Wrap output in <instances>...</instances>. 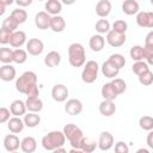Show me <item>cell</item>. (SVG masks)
I'll return each instance as SVG.
<instances>
[{
	"instance_id": "cell-1",
	"label": "cell",
	"mask_w": 153,
	"mask_h": 153,
	"mask_svg": "<svg viewBox=\"0 0 153 153\" xmlns=\"http://www.w3.org/2000/svg\"><path fill=\"white\" fill-rule=\"evenodd\" d=\"M41 142H42V146H43L44 149L53 152L56 148L63 147V145L66 142V136H65L63 131L53 130V131H49L48 134H45L42 137Z\"/></svg>"
},
{
	"instance_id": "cell-2",
	"label": "cell",
	"mask_w": 153,
	"mask_h": 153,
	"mask_svg": "<svg viewBox=\"0 0 153 153\" xmlns=\"http://www.w3.org/2000/svg\"><path fill=\"white\" fill-rule=\"evenodd\" d=\"M68 61L73 67H81L86 62L85 48L81 43H72L68 47Z\"/></svg>"
},
{
	"instance_id": "cell-3",
	"label": "cell",
	"mask_w": 153,
	"mask_h": 153,
	"mask_svg": "<svg viewBox=\"0 0 153 153\" xmlns=\"http://www.w3.org/2000/svg\"><path fill=\"white\" fill-rule=\"evenodd\" d=\"M36 85H37V75L32 71L24 72L16 80V90L19 93H24V94H26Z\"/></svg>"
},
{
	"instance_id": "cell-4",
	"label": "cell",
	"mask_w": 153,
	"mask_h": 153,
	"mask_svg": "<svg viewBox=\"0 0 153 153\" xmlns=\"http://www.w3.org/2000/svg\"><path fill=\"white\" fill-rule=\"evenodd\" d=\"M98 71H99V66L96 61H93V60L87 61L84 65V68L81 72V80L86 84L94 82L98 76Z\"/></svg>"
},
{
	"instance_id": "cell-5",
	"label": "cell",
	"mask_w": 153,
	"mask_h": 153,
	"mask_svg": "<svg viewBox=\"0 0 153 153\" xmlns=\"http://www.w3.org/2000/svg\"><path fill=\"white\" fill-rule=\"evenodd\" d=\"M62 131H63L66 139H67L69 142H73V141H75V140H78V139H80V137L84 136L82 130H81L76 124H74V123H68V124H66V126L63 127Z\"/></svg>"
},
{
	"instance_id": "cell-6",
	"label": "cell",
	"mask_w": 153,
	"mask_h": 153,
	"mask_svg": "<svg viewBox=\"0 0 153 153\" xmlns=\"http://www.w3.org/2000/svg\"><path fill=\"white\" fill-rule=\"evenodd\" d=\"M68 94H69V91H68L67 86L63 84H56L51 88V97L57 103H62V102L67 100Z\"/></svg>"
},
{
	"instance_id": "cell-7",
	"label": "cell",
	"mask_w": 153,
	"mask_h": 153,
	"mask_svg": "<svg viewBox=\"0 0 153 153\" xmlns=\"http://www.w3.org/2000/svg\"><path fill=\"white\" fill-rule=\"evenodd\" d=\"M136 24L140 27L153 29V12L151 11H141L136 14Z\"/></svg>"
},
{
	"instance_id": "cell-8",
	"label": "cell",
	"mask_w": 153,
	"mask_h": 153,
	"mask_svg": "<svg viewBox=\"0 0 153 153\" xmlns=\"http://www.w3.org/2000/svg\"><path fill=\"white\" fill-rule=\"evenodd\" d=\"M44 50V43L39 38H30L26 43V51L30 55L38 56Z\"/></svg>"
},
{
	"instance_id": "cell-9",
	"label": "cell",
	"mask_w": 153,
	"mask_h": 153,
	"mask_svg": "<svg viewBox=\"0 0 153 153\" xmlns=\"http://www.w3.org/2000/svg\"><path fill=\"white\" fill-rule=\"evenodd\" d=\"M126 33H118L114 30H110L108 33H106V42L114 47V48H118V47H122L124 43H126Z\"/></svg>"
},
{
	"instance_id": "cell-10",
	"label": "cell",
	"mask_w": 153,
	"mask_h": 153,
	"mask_svg": "<svg viewBox=\"0 0 153 153\" xmlns=\"http://www.w3.org/2000/svg\"><path fill=\"white\" fill-rule=\"evenodd\" d=\"M65 111L68 115H72V116L80 115L82 112V103H81V100H79L76 98L68 99L66 102V104H65Z\"/></svg>"
},
{
	"instance_id": "cell-11",
	"label": "cell",
	"mask_w": 153,
	"mask_h": 153,
	"mask_svg": "<svg viewBox=\"0 0 153 153\" xmlns=\"http://www.w3.org/2000/svg\"><path fill=\"white\" fill-rule=\"evenodd\" d=\"M50 22H51V16L45 11H41L35 16V25L39 30L50 29Z\"/></svg>"
},
{
	"instance_id": "cell-12",
	"label": "cell",
	"mask_w": 153,
	"mask_h": 153,
	"mask_svg": "<svg viewBox=\"0 0 153 153\" xmlns=\"http://www.w3.org/2000/svg\"><path fill=\"white\" fill-rule=\"evenodd\" d=\"M114 146V136L109 131H102L98 137V147L102 151H109Z\"/></svg>"
},
{
	"instance_id": "cell-13",
	"label": "cell",
	"mask_w": 153,
	"mask_h": 153,
	"mask_svg": "<svg viewBox=\"0 0 153 153\" xmlns=\"http://www.w3.org/2000/svg\"><path fill=\"white\" fill-rule=\"evenodd\" d=\"M20 143H22V141H19V137L16 134H8L4 139V147L10 153L16 152L20 147Z\"/></svg>"
},
{
	"instance_id": "cell-14",
	"label": "cell",
	"mask_w": 153,
	"mask_h": 153,
	"mask_svg": "<svg viewBox=\"0 0 153 153\" xmlns=\"http://www.w3.org/2000/svg\"><path fill=\"white\" fill-rule=\"evenodd\" d=\"M26 104L25 102L20 100V99H16L11 103L10 105V111L13 116L16 117H20V116H25L26 115Z\"/></svg>"
},
{
	"instance_id": "cell-15",
	"label": "cell",
	"mask_w": 153,
	"mask_h": 153,
	"mask_svg": "<svg viewBox=\"0 0 153 153\" xmlns=\"http://www.w3.org/2000/svg\"><path fill=\"white\" fill-rule=\"evenodd\" d=\"M24 127H25V123H24V121H23L20 117L13 116V117H11L10 121L7 122V128H8V130H10L12 134H18V133L23 131Z\"/></svg>"
},
{
	"instance_id": "cell-16",
	"label": "cell",
	"mask_w": 153,
	"mask_h": 153,
	"mask_svg": "<svg viewBox=\"0 0 153 153\" xmlns=\"http://www.w3.org/2000/svg\"><path fill=\"white\" fill-rule=\"evenodd\" d=\"M111 2L109 0H99L96 5V13L100 18H105L111 12Z\"/></svg>"
},
{
	"instance_id": "cell-17",
	"label": "cell",
	"mask_w": 153,
	"mask_h": 153,
	"mask_svg": "<svg viewBox=\"0 0 153 153\" xmlns=\"http://www.w3.org/2000/svg\"><path fill=\"white\" fill-rule=\"evenodd\" d=\"M99 112L100 115H103L104 117H110L112 115H115L116 112V105L112 100H103L99 104Z\"/></svg>"
},
{
	"instance_id": "cell-18",
	"label": "cell",
	"mask_w": 153,
	"mask_h": 153,
	"mask_svg": "<svg viewBox=\"0 0 153 153\" xmlns=\"http://www.w3.org/2000/svg\"><path fill=\"white\" fill-rule=\"evenodd\" d=\"M61 62V55L59 51L56 50H51L49 51L45 57H44V65L47 67H50V68H54V67H57Z\"/></svg>"
},
{
	"instance_id": "cell-19",
	"label": "cell",
	"mask_w": 153,
	"mask_h": 153,
	"mask_svg": "<svg viewBox=\"0 0 153 153\" xmlns=\"http://www.w3.org/2000/svg\"><path fill=\"white\" fill-rule=\"evenodd\" d=\"M100 93H102V97H103L104 100H112V102H114V100L117 98V96H118L111 82H105V84L102 86Z\"/></svg>"
},
{
	"instance_id": "cell-20",
	"label": "cell",
	"mask_w": 153,
	"mask_h": 153,
	"mask_svg": "<svg viewBox=\"0 0 153 153\" xmlns=\"http://www.w3.org/2000/svg\"><path fill=\"white\" fill-rule=\"evenodd\" d=\"M139 10H140V5L136 0H126L122 4V12L126 13L127 16L137 14Z\"/></svg>"
},
{
	"instance_id": "cell-21",
	"label": "cell",
	"mask_w": 153,
	"mask_h": 153,
	"mask_svg": "<svg viewBox=\"0 0 153 153\" xmlns=\"http://www.w3.org/2000/svg\"><path fill=\"white\" fill-rule=\"evenodd\" d=\"M25 43H27V42H26V33L24 31L19 30V31H16V32L12 33V37H11V41H10L11 47L19 49Z\"/></svg>"
},
{
	"instance_id": "cell-22",
	"label": "cell",
	"mask_w": 153,
	"mask_h": 153,
	"mask_svg": "<svg viewBox=\"0 0 153 153\" xmlns=\"http://www.w3.org/2000/svg\"><path fill=\"white\" fill-rule=\"evenodd\" d=\"M88 45H90L91 50H93L96 53L100 51V50H103V48L105 45V38L99 33L93 35V36H91V38L88 41Z\"/></svg>"
},
{
	"instance_id": "cell-23",
	"label": "cell",
	"mask_w": 153,
	"mask_h": 153,
	"mask_svg": "<svg viewBox=\"0 0 153 153\" xmlns=\"http://www.w3.org/2000/svg\"><path fill=\"white\" fill-rule=\"evenodd\" d=\"M20 148L24 153H33L37 148V141L32 136H26L22 140Z\"/></svg>"
},
{
	"instance_id": "cell-24",
	"label": "cell",
	"mask_w": 153,
	"mask_h": 153,
	"mask_svg": "<svg viewBox=\"0 0 153 153\" xmlns=\"http://www.w3.org/2000/svg\"><path fill=\"white\" fill-rule=\"evenodd\" d=\"M16 68L11 65H4L0 68V78L4 81H11L16 78Z\"/></svg>"
},
{
	"instance_id": "cell-25",
	"label": "cell",
	"mask_w": 153,
	"mask_h": 153,
	"mask_svg": "<svg viewBox=\"0 0 153 153\" xmlns=\"http://www.w3.org/2000/svg\"><path fill=\"white\" fill-rule=\"evenodd\" d=\"M25 104H26V109H27L29 112L38 114L43 109V102L39 97L38 98H26Z\"/></svg>"
},
{
	"instance_id": "cell-26",
	"label": "cell",
	"mask_w": 153,
	"mask_h": 153,
	"mask_svg": "<svg viewBox=\"0 0 153 153\" xmlns=\"http://www.w3.org/2000/svg\"><path fill=\"white\" fill-rule=\"evenodd\" d=\"M44 7H45V12H48L51 17H54V16H59V13L61 12L62 4L59 0H48Z\"/></svg>"
},
{
	"instance_id": "cell-27",
	"label": "cell",
	"mask_w": 153,
	"mask_h": 153,
	"mask_svg": "<svg viewBox=\"0 0 153 153\" xmlns=\"http://www.w3.org/2000/svg\"><path fill=\"white\" fill-rule=\"evenodd\" d=\"M100 68H102L103 75L106 76V78H109V79H115V76H117L118 73H120V69L116 68L115 66H112L108 60L102 65Z\"/></svg>"
},
{
	"instance_id": "cell-28",
	"label": "cell",
	"mask_w": 153,
	"mask_h": 153,
	"mask_svg": "<svg viewBox=\"0 0 153 153\" xmlns=\"http://www.w3.org/2000/svg\"><path fill=\"white\" fill-rule=\"evenodd\" d=\"M66 27V20L62 16H54L51 17V22H50V29L54 32H62Z\"/></svg>"
},
{
	"instance_id": "cell-29",
	"label": "cell",
	"mask_w": 153,
	"mask_h": 153,
	"mask_svg": "<svg viewBox=\"0 0 153 153\" xmlns=\"http://www.w3.org/2000/svg\"><path fill=\"white\" fill-rule=\"evenodd\" d=\"M23 121L27 128H35L41 123V116L36 112H27L24 116Z\"/></svg>"
},
{
	"instance_id": "cell-30",
	"label": "cell",
	"mask_w": 153,
	"mask_h": 153,
	"mask_svg": "<svg viewBox=\"0 0 153 153\" xmlns=\"http://www.w3.org/2000/svg\"><path fill=\"white\" fill-rule=\"evenodd\" d=\"M0 61L4 65H8L13 62V50L7 47H2L0 49Z\"/></svg>"
},
{
	"instance_id": "cell-31",
	"label": "cell",
	"mask_w": 153,
	"mask_h": 153,
	"mask_svg": "<svg viewBox=\"0 0 153 153\" xmlns=\"http://www.w3.org/2000/svg\"><path fill=\"white\" fill-rule=\"evenodd\" d=\"M18 24H23V23H25L26 22V19H27V12L25 11V10H23V8H16V10H13L12 12H11V14H10Z\"/></svg>"
},
{
	"instance_id": "cell-32",
	"label": "cell",
	"mask_w": 153,
	"mask_h": 153,
	"mask_svg": "<svg viewBox=\"0 0 153 153\" xmlns=\"http://www.w3.org/2000/svg\"><path fill=\"white\" fill-rule=\"evenodd\" d=\"M129 55L133 61H142L143 60V47L141 45H133L129 50Z\"/></svg>"
},
{
	"instance_id": "cell-33",
	"label": "cell",
	"mask_w": 153,
	"mask_h": 153,
	"mask_svg": "<svg viewBox=\"0 0 153 153\" xmlns=\"http://www.w3.org/2000/svg\"><path fill=\"white\" fill-rule=\"evenodd\" d=\"M108 61H109L112 66H115L116 68H118V69H121V68L124 67V65H126V59H124V56H123L122 54H112V55L109 56Z\"/></svg>"
},
{
	"instance_id": "cell-34",
	"label": "cell",
	"mask_w": 153,
	"mask_h": 153,
	"mask_svg": "<svg viewBox=\"0 0 153 153\" xmlns=\"http://www.w3.org/2000/svg\"><path fill=\"white\" fill-rule=\"evenodd\" d=\"M131 69H133V72H134L137 76H140V75H142L143 73L148 72V71H149V67H148V63H147V62H145V61H137V62H134V63H133Z\"/></svg>"
},
{
	"instance_id": "cell-35",
	"label": "cell",
	"mask_w": 153,
	"mask_h": 153,
	"mask_svg": "<svg viewBox=\"0 0 153 153\" xmlns=\"http://www.w3.org/2000/svg\"><path fill=\"white\" fill-rule=\"evenodd\" d=\"M19 26V24L10 16L7 18H5L2 20V24H1V29L6 30V31H10V32H16V29Z\"/></svg>"
},
{
	"instance_id": "cell-36",
	"label": "cell",
	"mask_w": 153,
	"mask_h": 153,
	"mask_svg": "<svg viewBox=\"0 0 153 153\" xmlns=\"http://www.w3.org/2000/svg\"><path fill=\"white\" fill-rule=\"evenodd\" d=\"M27 60V51L19 48V49H14L13 50V62L22 65Z\"/></svg>"
},
{
	"instance_id": "cell-37",
	"label": "cell",
	"mask_w": 153,
	"mask_h": 153,
	"mask_svg": "<svg viewBox=\"0 0 153 153\" xmlns=\"http://www.w3.org/2000/svg\"><path fill=\"white\" fill-rule=\"evenodd\" d=\"M139 126H140V128L143 129V130H147V131L153 130V117H152V116H148V115L140 117V120H139Z\"/></svg>"
},
{
	"instance_id": "cell-38",
	"label": "cell",
	"mask_w": 153,
	"mask_h": 153,
	"mask_svg": "<svg viewBox=\"0 0 153 153\" xmlns=\"http://www.w3.org/2000/svg\"><path fill=\"white\" fill-rule=\"evenodd\" d=\"M110 82L112 84V86H114V88L116 90L117 94H122V93L126 92V90H127V82H126L123 79H121V78H115V79H112Z\"/></svg>"
},
{
	"instance_id": "cell-39",
	"label": "cell",
	"mask_w": 153,
	"mask_h": 153,
	"mask_svg": "<svg viewBox=\"0 0 153 153\" xmlns=\"http://www.w3.org/2000/svg\"><path fill=\"white\" fill-rule=\"evenodd\" d=\"M96 31L99 35L108 33L110 31V23H109V20H106V19H99L96 23Z\"/></svg>"
},
{
	"instance_id": "cell-40",
	"label": "cell",
	"mask_w": 153,
	"mask_h": 153,
	"mask_svg": "<svg viewBox=\"0 0 153 153\" xmlns=\"http://www.w3.org/2000/svg\"><path fill=\"white\" fill-rule=\"evenodd\" d=\"M98 147V141L96 142V140H92V139H85L84 141V145L81 147V151H84L85 153H92L94 152V149Z\"/></svg>"
},
{
	"instance_id": "cell-41",
	"label": "cell",
	"mask_w": 153,
	"mask_h": 153,
	"mask_svg": "<svg viewBox=\"0 0 153 153\" xmlns=\"http://www.w3.org/2000/svg\"><path fill=\"white\" fill-rule=\"evenodd\" d=\"M127 29H128L127 22H124V20H122V19H118V20H115V22H114L111 30H114V31H116V32H118V33H126Z\"/></svg>"
},
{
	"instance_id": "cell-42",
	"label": "cell",
	"mask_w": 153,
	"mask_h": 153,
	"mask_svg": "<svg viewBox=\"0 0 153 153\" xmlns=\"http://www.w3.org/2000/svg\"><path fill=\"white\" fill-rule=\"evenodd\" d=\"M139 82L143 86H149L153 84V72L148 71L146 73H143L142 75L139 76Z\"/></svg>"
},
{
	"instance_id": "cell-43",
	"label": "cell",
	"mask_w": 153,
	"mask_h": 153,
	"mask_svg": "<svg viewBox=\"0 0 153 153\" xmlns=\"http://www.w3.org/2000/svg\"><path fill=\"white\" fill-rule=\"evenodd\" d=\"M12 33H13V32H10V31H6V30H4V29H0V43H1V44H7V43H10L11 37H12Z\"/></svg>"
},
{
	"instance_id": "cell-44",
	"label": "cell",
	"mask_w": 153,
	"mask_h": 153,
	"mask_svg": "<svg viewBox=\"0 0 153 153\" xmlns=\"http://www.w3.org/2000/svg\"><path fill=\"white\" fill-rule=\"evenodd\" d=\"M11 115H12L11 111H10L7 108H5V106L0 108V123H6V122H8Z\"/></svg>"
},
{
	"instance_id": "cell-45",
	"label": "cell",
	"mask_w": 153,
	"mask_h": 153,
	"mask_svg": "<svg viewBox=\"0 0 153 153\" xmlns=\"http://www.w3.org/2000/svg\"><path fill=\"white\" fill-rule=\"evenodd\" d=\"M115 153H129V147L126 142L118 141L115 143Z\"/></svg>"
},
{
	"instance_id": "cell-46",
	"label": "cell",
	"mask_w": 153,
	"mask_h": 153,
	"mask_svg": "<svg viewBox=\"0 0 153 153\" xmlns=\"http://www.w3.org/2000/svg\"><path fill=\"white\" fill-rule=\"evenodd\" d=\"M146 48H149L153 50V30L149 31L147 35H146V38H145V45Z\"/></svg>"
},
{
	"instance_id": "cell-47",
	"label": "cell",
	"mask_w": 153,
	"mask_h": 153,
	"mask_svg": "<svg viewBox=\"0 0 153 153\" xmlns=\"http://www.w3.org/2000/svg\"><path fill=\"white\" fill-rule=\"evenodd\" d=\"M38 96H39V90H38V86H37V85L33 86V87L26 93V97H27V98H38Z\"/></svg>"
},
{
	"instance_id": "cell-48",
	"label": "cell",
	"mask_w": 153,
	"mask_h": 153,
	"mask_svg": "<svg viewBox=\"0 0 153 153\" xmlns=\"http://www.w3.org/2000/svg\"><path fill=\"white\" fill-rule=\"evenodd\" d=\"M16 4L22 8V7H26V6H30L32 4V0H17Z\"/></svg>"
},
{
	"instance_id": "cell-49",
	"label": "cell",
	"mask_w": 153,
	"mask_h": 153,
	"mask_svg": "<svg viewBox=\"0 0 153 153\" xmlns=\"http://www.w3.org/2000/svg\"><path fill=\"white\" fill-rule=\"evenodd\" d=\"M146 141H147V145H148V147L153 149V130H151V131L147 134Z\"/></svg>"
},
{
	"instance_id": "cell-50",
	"label": "cell",
	"mask_w": 153,
	"mask_h": 153,
	"mask_svg": "<svg viewBox=\"0 0 153 153\" xmlns=\"http://www.w3.org/2000/svg\"><path fill=\"white\" fill-rule=\"evenodd\" d=\"M53 153H68L63 147H60V148H56V149H54L53 151Z\"/></svg>"
},
{
	"instance_id": "cell-51",
	"label": "cell",
	"mask_w": 153,
	"mask_h": 153,
	"mask_svg": "<svg viewBox=\"0 0 153 153\" xmlns=\"http://www.w3.org/2000/svg\"><path fill=\"white\" fill-rule=\"evenodd\" d=\"M146 61H147V63H148V65L153 66V54H152V55H149V56L146 59Z\"/></svg>"
},
{
	"instance_id": "cell-52",
	"label": "cell",
	"mask_w": 153,
	"mask_h": 153,
	"mask_svg": "<svg viewBox=\"0 0 153 153\" xmlns=\"http://www.w3.org/2000/svg\"><path fill=\"white\" fill-rule=\"evenodd\" d=\"M0 2H1L2 5H5V6H7V5H11V4H13V1H12V0H0Z\"/></svg>"
},
{
	"instance_id": "cell-53",
	"label": "cell",
	"mask_w": 153,
	"mask_h": 153,
	"mask_svg": "<svg viewBox=\"0 0 153 153\" xmlns=\"http://www.w3.org/2000/svg\"><path fill=\"white\" fill-rule=\"evenodd\" d=\"M5 8H6V6H5V5H2V4L0 2V14H1V16L5 13V11H6Z\"/></svg>"
},
{
	"instance_id": "cell-54",
	"label": "cell",
	"mask_w": 153,
	"mask_h": 153,
	"mask_svg": "<svg viewBox=\"0 0 153 153\" xmlns=\"http://www.w3.org/2000/svg\"><path fill=\"white\" fill-rule=\"evenodd\" d=\"M136 153H151V152L148 149H146V148H139L136 151Z\"/></svg>"
},
{
	"instance_id": "cell-55",
	"label": "cell",
	"mask_w": 153,
	"mask_h": 153,
	"mask_svg": "<svg viewBox=\"0 0 153 153\" xmlns=\"http://www.w3.org/2000/svg\"><path fill=\"white\" fill-rule=\"evenodd\" d=\"M68 153H85L84 151H81V149H74V148H72Z\"/></svg>"
},
{
	"instance_id": "cell-56",
	"label": "cell",
	"mask_w": 153,
	"mask_h": 153,
	"mask_svg": "<svg viewBox=\"0 0 153 153\" xmlns=\"http://www.w3.org/2000/svg\"><path fill=\"white\" fill-rule=\"evenodd\" d=\"M151 5H153V0H151Z\"/></svg>"
},
{
	"instance_id": "cell-57",
	"label": "cell",
	"mask_w": 153,
	"mask_h": 153,
	"mask_svg": "<svg viewBox=\"0 0 153 153\" xmlns=\"http://www.w3.org/2000/svg\"><path fill=\"white\" fill-rule=\"evenodd\" d=\"M12 153H19V152H17V151H16V152H12Z\"/></svg>"
}]
</instances>
